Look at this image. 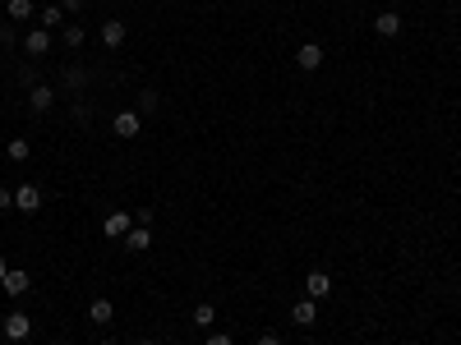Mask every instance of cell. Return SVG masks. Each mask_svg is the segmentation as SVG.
I'll use <instances>...</instances> for the list:
<instances>
[{
	"label": "cell",
	"mask_w": 461,
	"mask_h": 345,
	"mask_svg": "<svg viewBox=\"0 0 461 345\" xmlns=\"http://www.w3.org/2000/svg\"><path fill=\"white\" fill-rule=\"evenodd\" d=\"M10 19H14V23L32 19V0H10Z\"/></svg>",
	"instance_id": "cell-16"
},
{
	"label": "cell",
	"mask_w": 461,
	"mask_h": 345,
	"mask_svg": "<svg viewBox=\"0 0 461 345\" xmlns=\"http://www.w3.org/2000/svg\"><path fill=\"white\" fill-rule=\"evenodd\" d=\"M148 244H153V230H148V225H138V230L125 235V249H129V254H143Z\"/></svg>",
	"instance_id": "cell-12"
},
{
	"label": "cell",
	"mask_w": 461,
	"mask_h": 345,
	"mask_svg": "<svg viewBox=\"0 0 461 345\" xmlns=\"http://www.w3.org/2000/svg\"><path fill=\"white\" fill-rule=\"evenodd\" d=\"M61 10L65 14H74V10H83V0H61Z\"/></svg>",
	"instance_id": "cell-21"
},
{
	"label": "cell",
	"mask_w": 461,
	"mask_h": 345,
	"mask_svg": "<svg viewBox=\"0 0 461 345\" xmlns=\"http://www.w3.org/2000/svg\"><path fill=\"white\" fill-rule=\"evenodd\" d=\"M120 42H125V23H120V19H111V23H102V46H111V51H116Z\"/></svg>",
	"instance_id": "cell-13"
},
{
	"label": "cell",
	"mask_w": 461,
	"mask_h": 345,
	"mask_svg": "<svg viewBox=\"0 0 461 345\" xmlns=\"http://www.w3.org/2000/svg\"><path fill=\"white\" fill-rule=\"evenodd\" d=\"M51 102H56V92H51V88H32L28 92V106H32V111H51Z\"/></svg>",
	"instance_id": "cell-14"
},
{
	"label": "cell",
	"mask_w": 461,
	"mask_h": 345,
	"mask_svg": "<svg viewBox=\"0 0 461 345\" xmlns=\"http://www.w3.org/2000/svg\"><path fill=\"white\" fill-rule=\"evenodd\" d=\"M28 138H10V162H28Z\"/></svg>",
	"instance_id": "cell-17"
},
{
	"label": "cell",
	"mask_w": 461,
	"mask_h": 345,
	"mask_svg": "<svg viewBox=\"0 0 461 345\" xmlns=\"http://www.w3.org/2000/svg\"><path fill=\"white\" fill-rule=\"evenodd\" d=\"M295 65H300L305 74H314V69L323 65V46H319V42H305L300 51H295Z\"/></svg>",
	"instance_id": "cell-5"
},
{
	"label": "cell",
	"mask_w": 461,
	"mask_h": 345,
	"mask_svg": "<svg viewBox=\"0 0 461 345\" xmlns=\"http://www.w3.org/2000/svg\"><path fill=\"white\" fill-rule=\"evenodd\" d=\"M305 295L309 300H328V295H332V276H328V271H309L305 276Z\"/></svg>",
	"instance_id": "cell-2"
},
{
	"label": "cell",
	"mask_w": 461,
	"mask_h": 345,
	"mask_svg": "<svg viewBox=\"0 0 461 345\" xmlns=\"http://www.w3.org/2000/svg\"><path fill=\"white\" fill-rule=\"evenodd\" d=\"M14 208H19V212H37V208H42V189H37V184H23V189H14Z\"/></svg>",
	"instance_id": "cell-6"
},
{
	"label": "cell",
	"mask_w": 461,
	"mask_h": 345,
	"mask_svg": "<svg viewBox=\"0 0 461 345\" xmlns=\"http://www.w3.org/2000/svg\"><path fill=\"white\" fill-rule=\"evenodd\" d=\"M0 331H5V341H28V331H32V318H28V313H10Z\"/></svg>",
	"instance_id": "cell-1"
},
{
	"label": "cell",
	"mask_w": 461,
	"mask_h": 345,
	"mask_svg": "<svg viewBox=\"0 0 461 345\" xmlns=\"http://www.w3.org/2000/svg\"><path fill=\"white\" fill-rule=\"evenodd\" d=\"M61 19H65V10H61V5H46V10H42V28H56Z\"/></svg>",
	"instance_id": "cell-18"
},
{
	"label": "cell",
	"mask_w": 461,
	"mask_h": 345,
	"mask_svg": "<svg viewBox=\"0 0 461 345\" xmlns=\"http://www.w3.org/2000/svg\"><path fill=\"white\" fill-rule=\"evenodd\" d=\"M259 345H281V336H272V331H268V336H259Z\"/></svg>",
	"instance_id": "cell-23"
},
{
	"label": "cell",
	"mask_w": 461,
	"mask_h": 345,
	"mask_svg": "<svg viewBox=\"0 0 461 345\" xmlns=\"http://www.w3.org/2000/svg\"><path fill=\"white\" fill-rule=\"evenodd\" d=\"M134 345H153V341H134Z\"/></svg>",
	"instance_id": "cell-25"
},
{
	"label": "cell",
	"mask_w": 461,
	"mask_h": 345,
	"mask_svg": "<svg viewBox=\"0 0 461 345\" xmlns=\"http://www.w3.org/2000/svg\"><path fill=\"white\" fill-rule=\"evenodd\" d=\"M0 285H5V295H10V300H19V295H28V290H32L28 271H19V267L5 271V281H0Z\"/></svg>",
	"instance_id": "cell-3"
},
{
	"label": "cell",
	"mask_w": 461,
	"mask_h": 345,
	"mask_svg": "<svg viewBox=\"0 0 461 345\" xmlns=\"http://www.w3.org/2000/svg\"><path fill=\"white\" fill-rule=\"evenodd\" d=\"M138 129H143V120H138L134 111H120V115H116V134L120 138H138Z\"/></svg>",
	"instance_id": "cell-10"
},
{
	"label": "cell",
	"mask_w": 461,
	"mask_h": 345,
	"mask_svg": "<svg viewBox=\"0 0 461 345\" xmlns=\"http://www.w3.org/2000/svg\"><path fill=\"white\" fill-rule=\"evenodd\" d=\"M5 271H10V267H5V258H0V281H5Z\"/></svg>",
	"instance_id": "cell-24"
},
{
	"label": "cell",
	"mask_w": 461,
	"mask_h": 345,
	"mask_svg": "<svg viewBox=\"0 0 461 345\" xmlns=\"http://www.w3.org/2000/svg\"><path fill=\"white\" fill-rule=\"evenodd\" d=\"M291 322H300V327H314V322H319V309H314V300H309V295L291 309Z\"/></svg>",
	"instance_id": "cell-9"
},
{
	"label": "cell",
	"mask_w": 461,
	"mask_h": 345,
	"mask_svg": "<svg viewBox=\"0 0 461 345\" xmlns=\"http://www.w3.org/2000/svg\"><path fill=\"white\" fill-rule=\"evenodd\" d=\"M88 318L97 322V327H107L111 318H116V304H111V300H92L88 304Z\"/></svg>",
	"instance_id": "cell-11"
},
{
	"label": "cell",
	"mask_w": 461,
	"mask_h": 345,
	"mask_svg": "<svg viewBox=\"0 0 461 345\" xmlns=\"http://www.w3.org/2000/svg\"><path fill=\"white\" fill-rule=\"evenodd\" d=\"M65 46H83V28H65Z\"/></svg>",
	"instance_id": "cell-19"
},
{
	"label": "cell",
	"mask_w": 461,
	"mask_h": 345,
	"mask_svg": "<svg viewBox=\"0 0 461 345\" xmlns=\"http://www.w3.org/2000/svg\"><path fill=\"white\" fill-rule=\"evenodd\" d=\"M208 345H231V336H222V331H213V336H208Z\"/></svg>",
	"instance_id": "cell-22"
},
{
	"label": "cell",
	"mask_w": 461,
	"mask_h": 345,
	"mask_svg": "<svg viewBox=\"0 0 461 345\" xmlns=\"http://www.w3.org/2000/svg\"><path fill=\"white\" fill-rule=\"evenodd\" d=\"M217 322V309L213 304H199V309H194V327H213Z\"/></svg>",
	"instance_id": "cell-15"
},
{
	"label": "cell",
	"mask_w": 461,
	"mask_h": 345,
	"mask_svg": "<svg viewBox=\"0 0 461 345\" xmlns=\"http://www.w3.org/2000/svg\"><path fill=\"white\" fill-rule=\"evenodd\" d=\"M374 32H378V37H397L401 32V14L397 10H383V14L374 19Z\"/></svg>",
	"instance_id": "cell-8"
},
{
	"label": "cell",
	"mask_w": 461,
	"mask_h": 345,
	"mask_svg": "<svg viewBox=\"0 0 461 345\" xmlns=\"http://www.w3.org/2000/svg\"><path fill=\"white\" fill-rule=\"evenodd\" d=\"M10 208H14V194H10V189L0 184V212H10Z\"/></svg>",
	"instance_id": "cell-20"
},
{
	"label": "cell",
	"mask_w": 461,
	"mask_h": 345,
	"mask_svg": "<svg viewBox=\"0 0 461 345\" xmlns=\"http://www.w3.org/2000/svg\"><path fill=\"white\" fill-rule=\"evenodd\" d=\"M23 51H28V56H46V51H51V28H32L28 37H23Z\"/></svg>",
	"instance_id": "cell-7"
},
{
	"label": "cell",
	"mask_w": 461,
	"mask_h": 345,
	"mask_svg": "<svg viewBox=\"0 0 461 345\" xmlns=\"http://www.w3.org/2000/svg\"><path fill=\"white\" fill-rule=\"evenodd\" d=\"M102 235H107V240H125V235H129V212H107Z\"/></svg>",
	"instance_id": "cell-4"
}]
</instances>
